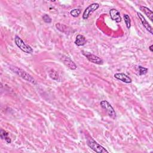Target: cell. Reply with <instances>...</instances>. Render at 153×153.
I'll list each match as a JSON object with an SVG mask.
<instances>
[{
    "instance_id": "obj_16",
    "label": "cell",
    "mask_w": 153,
    "mask_h": 153,
    "mask_svg": "<svg viewBox=\"0 0 153 153\" xmlns=\"http://www.w3.org/2000/svg\"><path fill=\"white\" fill-rule=\"evenodd\" d=\"M124 22L126 23V25L127 27V29H130L131 27V20L130 19V17L128 14H124Z\"/></svg>"
},
{
    "instance_id": "obj_19",
    "label": "cell",
    "mask_w": 153,
    "mask_h": 153,
    "mask_svg": "<svg viewBox=\"0 0 153 153\" xmlns=\"http://www.w3.org/2000/svg\"><path fill=\"white\" fill-rule=\"evenodd\" d=\"M42 19L47 23H50L51 22V20H52L51 17L48 14H45L42 16Z\"/></svg>"
},
{
    "instance_id": "obj_14",
    "label": "cell",
    "mask_w": 153,
    "mask_h": 153,
    "mask_svg": "<svg viewBox=\"0 0 153 153\" xmlns=\"http://www.w3.org/2000/svg\"><path fill=\"white\" fill-rule=\"evenodd\" d=\"M8 135H9V134L8 132H7L6 131H5L3 129H1V131H0L1 138L3 140H5L7 143H10L11 142V140L10 137L8 136Z\"/></svg>"
},
{
    "instance_id": "obj_9",
    "label": "cell",
    "mask_w": 153,
    "mask_h": 153,
    "mask_svg": "<svg viewBox=\"0 0 153 153\" xmlns=\"http://www.w3.org/2000/svg\"><path fill=\"white\" fill-rule=\"evenodd\" d=\"M62 60L63 63L70 69L75 70L76 69V68H77L76 65L69 57L65 56H63Z\"/></svg>"
},
{
    "instance_id": "obj_13",
    "label": "cell",
    "mask_w": 153,
    "mask_h": 153,
    "mask_svg": "<svg viewBox=\"0 0 153 153\" xmlns=\"http://www.w3.org/2000/svg\"><path fill=\"white\" fill-rule=\"evenodd\" d=\"M56 27L60 32L65 33H68L69 32L70 29L66 25L61 24V23H56Z\"/></svg>"
},
{
    "instance_id": "obj_11",
    "label": "cell",
    "mask_w": 153,
    "mask_h": 153,
    "mask_svg": "<svg viewBox=\"0 0 153 153\" xmlns=\"http://www.w3.org/2000/svg\"><path fill=\"white\" fill-rule=\"evenodd\" d=\"M140 10L143 11L145 14H146V16L150 19L151 22L153 21V13L149 8L145 6H140Z\"/></svg>"
},
{
    "instance_id": "obj_3",
    "label": "cell",
    "mask_w": 153,
    "mask_h": 153,
    "mask_svg": "<svg viewBox=\"0 0 153 153\" xmlns=\"http://www.w3.org/2000/svg\"><path fill=\"white\" fill-rule=\"evenodd\" d=\"M14 42L16 45L23 52L27 53V54H30L33 51V49L28 45L26 44L25 42L17 35H16L14 38Z\"/></svg>"
},
{
    "instance_id": "obj_6",
    "label": "cell",
    "mask_w": 153,
    "mask_h": 153,
    "mask_svg": "<svg viewBox=\"0 0 153 153\" xmlns=\"http://www.w3.org/2000/svg\"><path fill=\"white\" fill-rule=\"evenodd\" d=\"M99 7V5L97 3H93L91 4V5H90L88 7H87L82 14V18L84 20L88 19V18L90 17V16L96 10H97L98 9V8Z\"/></svg>"
},
{
    "instance_id": "obj_8",
    "label": "cell",
    "mask_w": 153,
    "mask_h": 153,
    "mask_svg": "<svg viewBox=\"0 0 153 153\" xmlns=\"http://www.w3.org/2000/svg\"><path fill=\"white\" fill-rule=\"evenodd\" d=\"M109 16L111 19L117 23H120L121 21L120 11L115 8H112L109 10Z\"/></svg>"
},
{
    "instance_id": "obj_15",
    "label": "cell",
    "mask_w": 153,
    "mask_h": 153,
    "mask_svg": "<svg viewBox=\"0 0 153 153\" xmlns=\"http://www.w3.org/2000/svg\"><path fill=\"white\" fill-rule=\"evenodd\" d=\"M135 71L137 75L141 76V75H145L146 74H147L148 69L147 68L142 67L141 66H137L135 68Z\"/></svg>"
},
{
    "instance_id": "obj_7",
    "label": "cell",
    "mask_w": 153,
    "mask_h": 153,
    "mask_svg": "<svg viewBox=\"0 0 153 153\" xmlns=\"http://www.w3.org/2000/svg\"><path fill=\"white\" fill-rule=\"evenodd\" d=\"M137 16L139 17L142 25L144 26V27L149 32H150V33H151L152 35L153 34V32H152V27H151V26L148 23V22L146 21V20L145 19V18L143 17V16L139 13V12H137Z\"/></svg>"
},
{
    "instance_id": "obj_20",
    "label": "cell",
    "mask_w": 153,
    "mask_h": 153,
    "mask_svg": "<svg viewBox=\"0 0 153 153\" xmlns=\"http://www.w3.org/2000/svg\"><path fill=\"white\" fill-rule=\"evenodd\" d=\"M152 47H153V45H150V46H149V50H150L151 52H152V51H153Z\"/></svg>"
},
{
    "instance_id": "obj_1",
    "label": "cell",
    "mask_w": 153,
    "mask_h": 153,
    "mask_svg": "<svg viewBox=\"0 0 153 153\" xmlns=\"http://www.w3.org/2000/svg\"><path fill=\"white\" fill-rule=\"evenodd\" d=\"M9 68L12 72L17 74L19 76L21 77L22 78L32 83V84H36V81L33 78V77H32L29 73L23 70L22 69L19 68V67L16 66H10Z\"/></svg>"
},
{
    "instance_id": "obj_17",
    "label": "cell",
    "mask_w": 153,
    "mask_h": 153,
    "mask_svg": "<svg viewBox=\"0 0 153 153\" xmlns=\"http://www.w3.org/2000/svg\"><path fill=\"white\" fill-rule=\"evenodd\" d=\"M81 13V10L78 8H74L70 11V14L74 17H77Z\"/></svg>"
},
{
    "instance_id": "obj_18",
    "label": "cell",
    "mask_w": 153,
    "mask_h": 153,
    "mask_svg": "<svg viewBox=\"0 0 153 153\" xmlns=\"http://www.w3.org/2000/svg\"><path fill=\"white\" fill-rule=\"evenodd\" d=\"M49 76L51 78H52L53 79H54V80H57L59 78L58 74L57 73L56 71H55L54 70H51L49 72Z\"/></svg>"
},
{
    "instance_id": "obj_5",
    "label": "cell",
    "mask_w": 153,
    "mask_h": 153,
    "mask_svg": "<svg viewBox=\"0 0 153 153\" xmlns=\"http://www.w3.org/2000/svg\"><path fill=\"white\" fill-rule=\"evenodd\" d=\"M82 54L86 57V58L88 59V61L95 63V64H97V65H102L103 63V60L100 58L99 57L87 51H82Z\"/></svg>"
},
{
    "instance_id": "obj_4",
    "label": "cell",
    "mask_w": 153,
    "mask_h": 153,
    "mask_svg": "<svg viewBox=\"0 0 153 153\" xmlns=\"http://www.w3.org/2000/svg\"><path fill=\"white\" fill-rule=\"evenodd\" d=\"M100 106L104 109L106 112H107L109 117H110L111 118L115 120L117 117L116 112L113 108V107L111 106V105L106 100H102L100 103Z\"/></svg>"
},
{
    "instance_id": "obj_12",
    "label": "cell",
    "mask_w": 153,
    "mask_h": 153,
    "mask_svg": "<svg viewBox=\"0 0 153 153\" xmlns=\"http://www.w3.org/2000/svg\"><path fill=\"white\" fill-rule=\"evenodd\" d=\"M86 43V39L85 36L82 35H78L76 36L75 41V44L78 46H82Z\"/></svg>"
},
{
    "instance_id": "obj_2",
    "label": "cell",
    "mask_w": 153,
    "mask_h": 153,
    "mask_svg": "<svg viewBox=\"0 0 153 153\" xmlns=\"http://www.w3.org/2000/svg\"><path fill=\"white\" fill-rule=\"evenodd\" d=\"M87 145L93 149L94 152L97 153H105L108 152V151L102 145L96 142L93 138L89 137L87 139Z\"/></svg>"
},
{
    "instance_id": "obj_10",
    "label": "cell",
    "mask_w": 153,
    "mask_h": 153,
    "mask_svg": "<svg viewBox=\"0 0 153 153\" xmlns=\"http://www.w3.org/2000/svg\"><path fill=\"white\" fill-rule=\"evenodd\" d=\"M114 77L120 80L125 83H131L132 80L131 79L127 76L126 74H124V73H117L114 74Z\"/></svg>"
}]
</instances>
